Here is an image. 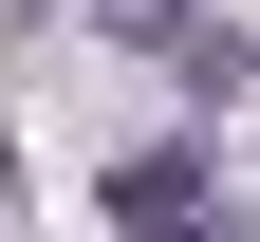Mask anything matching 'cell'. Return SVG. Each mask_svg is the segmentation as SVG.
I'll return each instance as SVG.
<instances>
[{
    "label": "cell",
    "instance_id": "cell-1",
    "mask_svg": "<svg viewBox=\"0 0 260 242\" xmlns=\"http://www.w3.org/2000/svg\"><path fill=\"white\" fill-rule=\"evenodd\" d=\"M93 38H130V56H168V38H205V0H75Z\"/></svg>",
    "mask_w": 260,
    "mask_h": 242
},
{
    "label": "cell",
    "instance_id": "cell-2",
    "mask_svg": "<svg viewBox=\"0 0 260 242\" xmlns=\"http://www.w3.org/2000/svg\"><path fill=\"white\" fill-rule=\"evenodd\" d=\"M0 224H19V149H0Z\"/></svg>",
    "mask_w": 260,
    "mask_h": 242
}]
</instances>
